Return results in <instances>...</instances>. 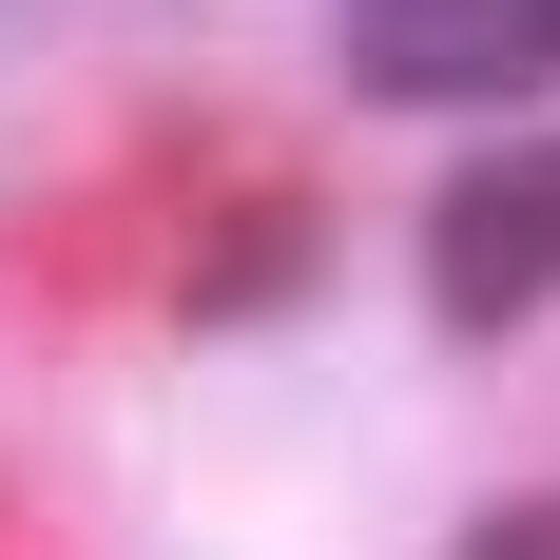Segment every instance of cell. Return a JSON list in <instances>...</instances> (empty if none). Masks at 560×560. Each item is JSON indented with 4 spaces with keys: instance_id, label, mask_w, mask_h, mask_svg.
Here are the masks:
<instances>
[{
    "instance_id": "7a4b0ae2",
    "label": "cell",
    "mask_w": 560,
    "mask_h": 560,
    "mask_svg": "<svg viewBox=\"0 0 560 560\" xmlns=\"http://www.w3.org/2000/svg\"><path fill=\"white\" fill-rule=\"evenodd\" d=\"M464 560H560V503H503V522H483Z\"/></svg>"
},
{
    "instance_id": "6da1fadb",
    "label": "cell",
    "mask_w": 560,
    "mask_h": 560,
    "mask_svg": "<svg viewBox=\"0 0 560 560\" xmlns=\"http://www.w3.org/2000/svg\"><path fill=\"white\" fill-rule=\"evenodd\" d=\"M560 290V136H503L425 194V310L445 329H522Z\"/></svg>"
},
{
    "instance_id": "3957f363",
    "label": "cell",
    "mask_w": 560,
    "mask_h": 560,
    "mask_svg": "<svg viewBox=\"0 0 560 560\" xmlns=\"http://www.w3.org/2000/svg\"><path fill=\"white\" fill-rule=\"evenodd\" d=\"M541 39H560V0H541Z\"/></svg>"
}]
</instances>
